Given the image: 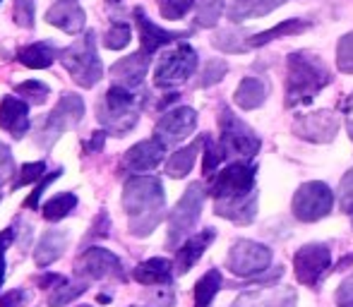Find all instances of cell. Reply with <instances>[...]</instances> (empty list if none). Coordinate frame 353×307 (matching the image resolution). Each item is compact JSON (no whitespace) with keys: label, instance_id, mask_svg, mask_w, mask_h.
Instances as JSON below:
<instances>
[{"label":"cell","instance_id":"40","mask_svg":"<svg viewBox=\"0 0 353 307\" xmlns=\"http://www.w3.org/2000/svg\"><path fill=\"white\" fill-rule=\"evenodd\" d=\"M223 161H226V154H223L219 140L214 142L212 137H205V163H202V171H205V176H212V173L216 171Z\"/></svg>","mask_w":353,"mask_h":307},{"label":"cell","instance_id":"54","mask_svg":"<svg viewBox=\"0 0 353 307\" xmlns=\"http://www.w3.org/2000/svg\"><path fill=\"white\" fill-rule=\"evenodd\" d=\"M77 307H94V305H77Z\"/></svg>","mask_w":353,"mask_h":307},{"label":"cell","instance_id":"11","mask_svg":"<svg viewBox=\"0 0 353 307\" xmlns=\"http://www.w3.org/2000/svg\"><path fill=\"white\" fill-rule=\"evenodd\" d=\"M330 269H332V250L327 245H322V242L303 245L293 255V274H296L298 284L303 286L315 288Z\"/></svg>","mask_w":353,"mask_h":307},{"label":"cell","instance_id":"42","mask_svg":"<svg viewBox=\"0 0 353 307\" xmlns=\"http://www.w3.org/2000/svg\"><path fill=\"white\" fill-rule=\"evenodd\" d=\"M61 176H63V166L56 168L53 173H46V176H43L41 180H39V185L34 187L32 192H29V197L24 200V207H27V209H37L39 202H41V197H43V192H46V187L51 185V182H56Z\"/></svg>","mask_w":353,"mask_h":307},{"label":"cell","instance_id":"24","mask_svg":"<svg viewBox=\"0 0 353 307\" xmlns=\"http://www.w3.org/2000/svg\"><path fill=\"white\" fill-rule=\"evenodd\" d=\"M173 269L176 266L171 264L163 257H152V260L142 262L132 269V279L142 286H171L173 281Z\"/></svg>","mask_w":353,"mask_h":307},{"label":"cell","instance_id":"9","mask_svg":"<svg viewBox=\"0 0 353 307\" xmlns=\"http://www.w3.org/2000/svg\"><path fill=\"white\" fill-rule=\"evenodd\" d=\"M272 264V250L262 242L255 240H236L228 250L226 266L231 274L250 279V276H262Z\"/></svg>","mask_w":353,"mask_h":307},{"label":"cell","instance_id":"7","mask_svg":"<svg viewBox=\"0 0 353 307\" xmlns=\"http://www.w3.org/2000/svg\"><path fill=\"white\" fill-rule=\"evenodd\" d=\"M197 51L188 43H178L173 51L161 56L157 70H154V84L159 89H171L183 84L188 77L195 75L197 70Z\"/></svg>","mask_w":353,"mask_h":307},{"label":"cell","instance_id":"32","mask_svg":"<svg viewBox=\"0 0 353 307\" xmlns=\"http://www.w3.org/2000/svg\"><path fill=\"white\" fill-rule=\"evenodd\" d=\"M74 207H77V195L74 192H61V195L51 197V200L43 204V219L46 221H63L65 216H70L74 211Z\"/></svg>","mask_w":353,"mask_h":307},{"label":"cell","instance_id":"55","mask_svg":"<svg viewBox=\"0 0 353 307\" xmlns=\"http://www.w3.org/2000/svg\"><path fill=\"white\" fill-rule=\"evenodd\" d=\"M349 214H351V219H353V209H351V211H349Z\"/></svg>","mask_w":353,"mask_h":307},{"label":"cell","instance_id":"8","mask_svg":"<svg viewBox=\"0 0 353 307\" xmlns=\"http://www.w3.org/2000/svg\"><path fill=\"white\" fill-rule=\"evenodd\" d=\"M332 207H334V195H332L330 187L320 180L301 185L291 202L293 216H296L298 221H303V224H315V221L330 216Z\"/></svg>","mask_w":353,"mask_h":307},{"label":"cell","instance_id":"4","mask_svg":"<svg viewBox=\"0 0 353 307\" xmlns=\"http://www.w3.org/2000/svg\"><path fill=\"white\" fill-rule=\"evenodd\" d=\"M202 207H205V187L200 182H192L183 197L178 200V204L173 207V211L168 214V235L166 245L178 247V242L190 237L192 229L197 226L202 214Z\"/></svg>","mask_w":353,"mask_h":307},{"label":"cell","instance_id":"10","mask_svg":"<svg viewBox=\"0 0 353 307\" xmlns=\"http://www.w3.org/2000/svg\"><path fill=\"white\" fill-rule=\"evenodd\" d=\"M250 192H255V166L245 161H233L231 166L216 171L210 185V195L214 200L245 197Z\"/></svg>","mask_w":353,"mask_h":307},{"label":"cell","instance_id":"57","mask_svg":"<svg viewBox=\"0 0 353 307\" xmlns=\"http://www.w3.org/2000/svg\"><path fill=\"white\" fill-rule=\"evenodd\" d=\"M0 3H3V0H0Z\"/></svg>","mask_w":353,"mask_h":307},{"label":"cell","instance_id":"27","mask_svg":"<svg viewBox=\"0 0 353 307\" xmlns=\"http://www.w3.org/2000/svg\"><path fill=\"white\" fill-rule=\"evenodd\" d=\"M270 96V84L262 77H245L241 84H238L236 94H233V101H236L238 108L243 111H255Z\"/></svg>","mask_w":353,"mask_h":307},{"label":"cell","instance_id":"41","mask_svg":"<svg viewBox=\"0 0 353 307\" xmlns=\"http://www.w3.org/2000/svg\"><path fill=\"white\" fill-rule=\"evenodd\" d=\"M336 67L346 75H353V32L344 34L336 46Z\"/></svg>","mask_w":353,"mask_h":307},{"label":"cell","instance_id":"21","mask_svg":"<svg viewBox=\"0 0 353 307\" xmlns=\"http://www.w3.org/2000/svg\"><path fill=\"white\" fill-rule=\"evenodd\" d=\"M214 211L221 219H228L238 226H248L257 216V192L245 197H231V200H214Z\"/></svg>","mask_w":353,"mask_h":307},{"label":"cell","instance_id":"19","mask_svg":"<svg viewBox=\"0 0 353 307\" xmlns=\"http://www.w3.org/2000/svg\"><path fill=\"white\" fill-rule=\"evenodd\" d=\"M46 22L65 34H79L84 29V24H87V14H84L82 5L77 0H56L48 8Z\"/></svg>","mask_w":353,"mask_h":307},{"label":"cell","instance_id":"36","mask_svg":"<svg viewBox=\"0 0 353 307\" xmlns=\"http://www.w3.org/2000/svg\"><path fill=\"white\" fill-rule=\"evenodd\" d=\"M223 14V0H197V27H216L219 17Z\"/></svg>","mask_w":353,"mask_h":307},{"label":"cell","instance_id":"45","mask_svg":"<svg viewBox=\"0 0 353 307\" xmlns=\"http://www.w3.org/2000/svg\"><path fill=\"white\" fill-rule=\"evenodd\" d=\"M14 180V156L8 145L0 142V185Z\"/></svg>","mask_w":353,"mask_h":307},{"label":"cell","instance_id":"51","mask_svg":"<svg viewBox=\"0 0 353 307\" xmlns=\"http://www.w3.org/2000/svg\"><path fill=\"white\" fill-rule=\"evenodd\" d=\"M103 142H106V130H99L84 142V151L87 154H99L103 149Z\"/></svg>","mask_w":353,"mask_h":307},{"label":"cell","instance_id":"18","mask_svg":"<svg viewBox=\"0 0 353 307\" xmlns=\"http://www.w3.org/2000/svg\"><path fill=\"white\" fill-rule=\"evenodd\" d=\"M298 295L293 288H281V286H272V288H255L245 290L238 295L236 303L231 307H296Z\"/></svg>","mask_w":353,"mask_h":307},{"label":"cell","instance_id":"47","mask_svg":"<svg viewBox=\"0 0 353 307\" xmlns=\"http://www.w3.org/2000/svg\"><path fill=\"white\" fill-rule=\"evenodd\" d=\"M14 235H17L14 229L0 231V286H3V281H5V252H8V247L12 245Z\"/></svg>","mask_w":353,"mask_h":307},{"label":"cell","instance_id":"37","mask_svg":"<svg viewBox=\"0 0 353 307\" xmlns=\"http://www.w3.org/2000/svg\"><path fill=\"white\" fill-rule=\"evenodd\" d=\"M132 39V29L128 22H113L106 32V39H103V46L108 51H123V48L130 43Z\"/></svg>","mask_w":353,"mask_h":307},{"label":"cell","instance_id":"15","mask_svg":"<svg viewBox=\"0 0 353 307\" xmlns=\"http://www.w3.org/2000/svg\"><path fill=\"white\" fill-rule=\"evenodd\" d=\"M163 154H166V145H161L157 137L154 140H142L125 151V156H123V171H130V173L154 171L163 161Z\"/></svg>","mask_w":353,"mask_h":307},{"label":"cell","instance_id":"31","mask_svg":"<svg viewBox=\"0 0 353 307\" xmlns=\"http://www.w3.org/2000/svg\"><path fill=\"white\" fill-rule=\"evenodd\" d=\"M250 34L245 29H221V32L214 34L212 46L219 48L223 53H245L250 51Z\"/></svg>","mask_w":353,"mask_h":307},{"label":"cell","instance_id":"52","mask_svg":"<svg viewBox=\"0 0 353 307\" xmlns=\"http://www.w3.org/2000/svg\"><path fill=\"white\" fill-rule=\"evenodd\" d=\"M346 127H349V137L353 140V92L349 101H346Z\"/></svg>","mask_w":353,"mask_h":307},{"label":"cell","instance_id":"30","mask_svg":"<svg viewBox=\"0 0 353 307\" xmlns=\"http://www.w3.org/2000/svg\"><path fill=\"white\" fill-rule=\"evenodd\" d=\"M310 29V22L305 19H283L276 27L267 29V32H260L250 39V46L252 48H260V46H267L270 41H276V39H283V36H293V34H303Z\"/></svg>","mask_w":353,"mask_h":307},{"label":"cell","instance_id":"38","mask_svg":"<svg viewBox=\"0 0 353 307\" xmlns=\"http://www.w3.org/2000/svg\"><path fill=\"white\" fill-rule=\"evenodd\" d=\"M43 176H46V163H43V161L24 163V166L19 168L17 178H14V180L10 182V185H12V190H19V187H24V185H32V182H39Z\"/></svg>","mask_w":353,"mask_h":307},{"label":"cell","instance_id":"33","mask_svg":"<svg viewBox=\"0 0 353 307\" xmlns=\"http://www.w3.org/2000/svg\"><path fill=\"white\" fill-rule=\"evenodd\" d=\"M87 293V281H79V284H72V281L63 279L53 286L51 295H48V305L51 307H65L70 305L72 300H77L79 295Z\"/></svg>","mask_w":353,"mask_h":307},{"label":"cell","instance_id":"56","mask_svg":"<svg viewBox=\"0 0 353 307\" xmlns=\"http://www.w3.org/2000/svg\"><path fill=\"white\" fill-rule=\"evenodd\" d=\"M130 307H140V305H130Z\"/></svg>","mask_w":353,"mask_h":307},{"label":"cell","instance_id":"5","mask_svg":"<svg viewBox=\"0 0 353 307\" xmlns=\"http://www.w3.org/2000/svg\"><path fill=\"white\" fill-rule=\"evenodd\" d=\"M82 118H84L82 96L72 92L63 94L61 101L56 103V108H53L46 116V120H43L41 130H39V135H37V145L43 147V149L53 147L58 142V137H61L63 132L77 127L79 123H82Z\"/></svg>","mask_w":353,"mask_h":307},{"label":"cell","instance_id":"28","mask_svg":"<svg viewBox=\"0 0 353 307\" xmlns=\"http://www.w3.org/2000/svg\"><path fill=\"white\" fill-rule=\"evenodd\" d=\"M283 0H233L228 5V19L231 22H243V19H252V17H265L270 14L274 8H279Z\"/></svg>","mask_w":353,"mask_h":307},{"label":"cell","instance_id":"35","mask_svg":"<svg viewBox=\"0 0 353 307\" xmlns=\"http://www.w3.org/2000/svg\"><path fill=\"white\" fill-rule=\"evenodd\" d=\"M14 94H17L19 98H24L27 103L41 106V103H46V98L51 96V87H48L46 82H39V79H27V82L14 87Z\"/></svg>","mask_w":353,"mask_h":307},{"label":"cell","instance_id":"12","mask_svg":"<svg viewBox=\"0 0 353 307\" xmlns=\"http://www.w3.org/2000/svg\"><path fill=\"white\" fill-rule=\"evenodd\" d=\"M197 127V113L188 106H181V108H173V111L163 113L159 118L157 127H154V137H157L161 145L166 147H173L178 142L188 140V137L195 132Z\"/></svg>","mask_w":353,"mask_h":307},{"label":"cell","instance_id":"20","mask_svg":"<svg viewBox=\"0 0 353 307\" xmlns=\"http://www.w3.org/2000/svg\"><path fill=\"white\" fill-rule=\"evenodd\" d=\"M149 61H152V56H147L144 51H137L128 58H121V61L111 67V77L116 79V84H121V87H128V89L142 87L144 75H147V70H149Z\"/></svg>","mask_w":353,"mask_h":307},{"label":"cell","instance_id":"46","mask_svg":"<svg viewBox=\"0 0 353 307\" xmlns=\"http://www.w3.org/2000/svg\"><path fill=\"white\" fill-rule=\"evenodd\" d=\"M339 204L341 209L349 214L353 209V168L349 173H346L344 178H341V185H339Z\"/></svg>","mask_w":353,"mask_h":307},{"label":"cell","instance_id":"49","mask_svg":"<svg viewBox=\"0 0 353 307\" xmlns=\"http://www.w3.org/2000/svg\"><path fill=\"white\" fill-rule=\"evenodd\" d=\"M24 305H27V293L19 288L0 295V307H24Z\"/></svg>","mask_w":353,"mask_h":307},{"label":"cell","instance_id":"29","mask_svg":"<svg viewBox=\"0 0 353 307\" xmlns=\"http://www.w3.org/2000/svg\"><path fill=\"white\" fill-rule=\"evenodd\" d=\"M205 147V137L197 142H192V145L183 147V149H178L176 154H171V158H168L166 163V173L171 178H185L188 173L192 171V166H195L197 161V154L200 149Z\"/></svg>","mask_w":353,"mask_h":307},{"label":"cell","instance_id":"22","mask_svg":"<svg viewBox=\"0 0 353 307\" xmlns=\"http://www.w3.org/2000/svg\"><path fill=\"white\" fill-rule=\"evenodd\" d=\"M214 240H216V231L214 229H205V231H200V233H195V235L188 237V240L178 247L176 262H173V266H176L178 274H188V271L197 264V260L205 255V250L212 245Z\"/></svg>","mask_w":353,"mask_h":307},{"label":"cell","instance_id":"23","mask_svg":"<svg viewBox=\"0 0 353 307\" xmlns=\"http://www.w3.org/2000/svg\"><path fill=\"white\" fill-rule=\"evenodd\" d=\"M97 113H99V123L113 137L128 135L137 125V120H140V108H108L106 103H99Z\"/></svg>","mask_w":353,"mask_h":307},{"label":"cell","instance_id":"39","mask_svg":"<svg viewBox=\"0 0 353 307\" xmlns=\"http://www.w3.org/2000/svg\"><path fill=\"white\" fill-rule=\"evenodd\" d=\"M157 3H159V12H161V17L176 22V19H183L188 12H190L192 5H195V0H157Z\"/></svg>","mask_w":353,"mask_h":307},{"label":"cell","instance_id":"16","mask_svg":"<svg viewBox=\"0 0 353 307\" xmlns=\"http://www.w3.org/2000/svg\"><path fill=\"white\" fill-rule=\"evenodd\" d=\"M135 22H137V29H140V43H142L140 51H144L147 56H154L159 48L188 36V32H168V29H161L159 24H154L152 19L144 14L142 8H135Z\"/></svg>","mask_w":353,"mask_h":307},{"label":"cell","instance_id":"44","mask_svg":"<svg viewBox=\"0 0 353 307\" xmlns=\"http://www.w3.org/2000/svg\"><path fill=\"white\" fill-rule=\"evenodd\" d=\"M14 24L22 29H34V0H14Z\"/></svg>","mask_w":353,"mask_h":307},{"label":"cell","instance_id":"25","mask_svg":"<svg viewBox=\"0 0 353 307\" xmlns=\"http://www.w3.org/2000/svg\"><path fill=\"white\" fill-rule=\"evenodd\" d=\"M17 61L22 63L24 67H32V70H46V67H51L56 61H61V51H58L51 41H37V43H29V46L19 48Z\"/></svg>","mask_w":353,"mask_h":307},{"label":"cell","instance_id":"14","mask_svg":"<svg viewBox=\"0 0 353 307\" xmlns=\"http://www.w3.org/2000/svg\"><path fill=\"white\" fill-rule=\"evenodd\" d=\"M336 130H339V116L332 111H315L303 116L296 123V135L315 145H327L334 140Z\"/></svg>","mask_w":353,"mask_h":307},{"label":"cell","instance_id":"53","mask_svg":"<svg viewBox=\"0 0 353 307\" xmlns=\"http://www.w3.org/2000/svg\"><path fill=\"white\" fill-rule=\"evenodd\" d=\"M58 281H63V276H58V274H46V276H41V279H39V286H41V288H48V286H56Z\"/></svg>","mask_w":353,"mask_h":307},{"label":"cell","instance_id":"48","mask_svg":"<svg viewBox=\"0 0 353 307\" xmlns=\"http://www.w3.org/2000/svg\"><path fill=\"white\" fill-rule=\"evenodd\" d=\"M334 300H336V305H339V307H353V276H349V279L339 286Z\"/></svg>","mask_w":353,"mask_h":307},{"label":"cell","instance_id":"2","mask_svg":"<svg viewBox=\"0 0 353 307\" xmlns=\"http://www.w3.org/2000/svg\"><path fill=\"white\" fill-rule=\"evenodd\" d=\"M330 82L332 72L322 58L305 51L291 53L286 63V106H307Z\"/></svg>","mask_w":353,"mask_h":307},{"label":"cell","instance_id":"50","mask_svg":"<svg viewBox=\"0 0 353 307\" xmlns=\"http://www.w3.org/2000/svg\"><path fill=\"white\" fill-rule=\"evenodd\" d=\"M92 233H89V237H106L108 231H111V224H108V216L106 211H101V214L97 216V224L89 229Z\"/></svg>","mask_w":353,"mask_h":307},{"label":"cell","instance_id":"43","mask_svg":"<svg viewBox=\"0 0 353 307\" xmlns=\"http://www.w3.org/2000/svg\"><path fill=\"white\" fill-rule=\"evenodd\" d=\"M226 72H228V65H226V61H210L205 65V70H202V75H200V87L205 89V87H212V84H216V82H221L223 77H226Z\"/></svg>","mask_w":353,"mask_h":307},{"label":"cell","instance_id":"3","mask_svg":"<svg viewBox=\"0 0 353 307\" xmlns=\"http://www.w3.org/2000/svg\"><path fill=\"white\" fill-rule=\"evenodd\" d=\"M61 63L82 89L97 87L103 77V65L97 51V34L87 32L82 39H77L72 46L63 48Z\"/></svg>","mask_w":353,"mask_h":307},{"label":"cell","instance_id":"13","mask_svg":"<svg viewBox=\"0 0 353 307\" xmlns=\"http://www.w3.org/2000/svg\"><path fill=\"white\" fill-rule=\"evenodd\" d=\"M77 274L84 276V281H101L108 276H116V279H125V271L123 264L111 250H103V247H89L84 250V255L77 262Z\"/></svg>","mask_w":353,"mask_h":307},{"label":"cell","instance_id":"26","mask_svg":"<svg viewBox=\"0 0 353 307\" xmlns=\"http://www.w3.org/2000/svg\"><path fill=\"white\" fill-rule=\"evenodd\" d=\"M65 247H68V231H46L41 235V240L37 242V247H34V262L41 269H46L53 262L61 260Z\"/></svg>","mask_w":353,"mask_h":307},{"label":"cell","instance_id":"6","mask_svg":"<svg viewBox=\"0 0 353 307\" xmlns=\"http://www.w3.org/2000/svg\"><path fill=\"white\" fill-rule=\"evenodd\" d=\"M219 127H221L219 145H221L226 158H252L260 151L262 142L257 137V132L248 123H243L241 118L233 116L231 108H221Z\"/></svg>","mask_w":353,"mask_h":307},{"label":"cell","instance_id":"34","mask_svg":"<svg viewBox=\"0 0 353 307\" xmlns=\"http://www.w3.org/2000/svg\"><path fill=\"white\" fill-rule=\"evenodd\" d=\"M221 288V271L210 269L200 281L195 284V307H210Z\"/></svg>","mask_w":353,"mask_h":307},{"label":"cell","instance_id":"17","mask_svg":"<svg viewBox=\"0 0 353 307\" xmlns=\"http://www.w3.org/2000/svg\"><path fill=\"white\" fill-rule=\"evenodd\" d=\"M0 127L5 132L14 137V140H22L24 135L32 127L29 120V103L19 96H5L0 101Z\"/></svg>","mask_w":353,"mask_h":307},{"label":"cell","instance_id":"1","mask_svg":"<svg viewBox=\"0 0 353 307\" xmlns=\"http://www.w3.org/2000/svg\"><path fill=\"white\" fill-rule=\"evenodd\" d=\"M123 209L128 214V226L135 237H147L157 231L166 211V195L159 178L132 176L123 185Z\"/></svg>","mask_w":353,"mask_h":307}]
</instances>
